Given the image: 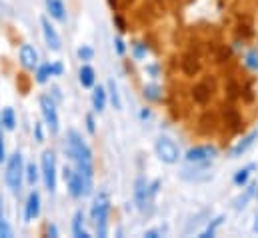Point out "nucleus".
<instances>
[{"instance_id":"obj_26","label":"nucleus","mask_w":258,"mask_h":238,"mask_svg":"<svg viewBox=\"0 0 258 238\" xmlns=\"http://www.w3.org/2000/svg\"><path fill=\"white\" fill-rule=\"evenodd\" d=\"M254 188H256V186H254V184H250V186H248V188H246V192H244V194H242V196H240V198H238V200H236V208H242V206H246V202H248V200H250V196H252V194H254V192H256V190H254Z\"/></svg>"},{"instance_id":"obj_24","label":"nucleus","mask_w":258,"mask_h":238,"mask_svg":"<svg viewBox=\"0 0 258 238\" xmlns=\"http://www.w3.org/2000/svg\"><path fill=\"white\" fill-rule=\"evenodd\" d=\"M26 178H28L30 186L36 184V180H38V166L34 162H28V166H26Z\"/></svg>"},{"instance_id":"obj_12","label":"nucleus","mask_w":258,"mask_h":238,"mask_svg":"<svg viewBox=\"0 0 258 238\" xmlns=\"http://www.w3.org/2000/svg\"><path fill=\"white\" fill-rule=\"evenodd\" d=\"M46 10L54 20L66 22V8L62 0H46Z\"/></svg>"},{"instance_id":"obj_28","label":"nucleus","mask_w":258,"mask_h":238,"mask_svg":"<svg viewBox=\"0 0 258 238\" xmlns=\"http://www.w3.org/2000/svg\"><path fill=\"white\" fill-rule=\"evenodd\" d=\"M108 94H110V102L114 104V108H120V98H118V92H116V84L114 80L108 82Z\"/></svg>"},{"instance_id":"obj_11","label":"nucleus","mask_w":258,"mask_h":238,"mask_svg":"<svg viewBox=\"0 0 258 238\" xmlns=\"http://www.w3.org/2000/svg\"><path fill=\"white\" fill-rule=\"evenodd\" d=\"M20 64L26 70L38 68V52L34 50V46H30V44H22L20 46Z\"/></svg>"},{"instance_id":"obj_31","label":"nucleus","mask_w":258,"mask_h":238,"mask_svg":"<svg viewBox=\"0 0 258 238\" xmlns=\"http://www.w3.org/2000/svg\"><path fill=\"white\" fill-rule=\"evenodd\" d=\"M144 54H146V46L144 44H134V56L140 60Z\"/></svg>"},{"instance_id":"obj_37","label":"nucleus","mask_w":258,"mask_h":238,"mask_svg":"<svg viewBox=\"0 0 258 238\" xmlns=\"http://www.w3.org/2000/svg\"><path fill=\"white\" fill-rule=\"evenodd\" d=\"M62 74V64H52V76H60Z\"/></svg>"},{"instance_id":"obj_9","label":"nucleus","mask_w":258,"mask_h":238,"mask_svg":"<svg viewBox=\"0 0 258 238\" xmlns=\"http://www.w3.org/2000/svg\"><path fill=\"white\" fill-rule=\"evenodd\" d=\"M40 26H42V34H44L46 46H48L50 50L58 52V50H60V36H58V32H56V28L50 24L48 18H42V20H40Z\"/></svg>"},{"instance_id":"obj_40","label":"nucleus","mask_w":258,"mask_h":238,"mask_svg":"<svg viewBox=\"0 0 258 238\" xmlns=\"http://www.w3.org/2000/svg\"><path fill=\"white\" fill-rule=\"evenodd\" d=\"M254 232H258V216H256V222H254Z\"/></svg>"},{"instance_id":"obj_15","label":"nucleus","mask_w":258,"mask_h":238,"mask_svg":"<svg viewBox=\"0 0 258 238\" xmlns=\"http://www.w3.org/2000/svg\"><path fill=\"white\" fill-rule=\"evenodd\" d=\"M92 106L96 112H102L104 106H106V90L102 86H96L94 92H92Z\"/></svg>"},{"instance_id":"obj_21","label":"nucleus","mask_w":258,"mask_h":238,"mask_svg":"<svg viewBox=\"0 0 258 238\" xmlns=\"http://www.w3.org/2000/svg\"><path fill=\"white\" fill-rule=\"evenodd\" d=\"M8 236H12V228H10L8 222H6L4 206H2V198H0V238H8Z\"/></svg>"},{"instance_id":"obj_29","label":"nucleus","mask_w":258,"mask_h":238,"mask_svg":"<svg viewBox=\"0 0 258 238\" xmlns=\"http://www.w3.org/2000/svg\"><path fill=\"white\" fill-rule=\"evenodd\" d=\"M92 56H94V50L90 46H80L78 48V58L80 60H92Z\"/></svg>"},{"instance_id":"obj_6","label":"nucleus","mask_w":258,"mask_h":238,"mask_svg":"<svg viewBox=\"0 0 258 238\" xmlns=\"http://www.w3.org/2000/svg\"><path fill=\"white\" fill-rule=\"evenodd\" d=\"M40 110H42V116H44L48 130L52 134H56L58 132V112H56L54 100L50 96H40Z\"/></svg>"},{"instance_id":"obj_13","label":"nucleus","mask_w":258,"mask_h":238,"mask_svg":"<svg viewBox=\"0 0 258 238\" xmlns=\"http://www.w3.org/2000/svg\"><path fill=\"white\" fill-rule=\"evenodd\" d=\"M254 140H256V132H250L248 136H244V138H242V140H240V142H238V144L232 148L230 156H232V158H238L240 154H244V152H246V150H248V148L254 144Z\"/></svg>"},{"instance_id":"obj_41","label":"nucleus","mask_w":258,"mask_h":238,"mask_svg":"<svg viewBox=\"0 0 258 238\" xmlns=\"http://www.w3.org/2000/svg\"><path fill=\"white\" fill-rule=\"evenodd\" d=\"M256 196H258V190H256Z\"/></svg>"},{"instance_id":"obj_17","label":"nucleus","mask_w":258,"mask_h":238,"mask_svg":"<svg viewBox=\"0 0 258 238\" xmlns=\"http://www.w3.org/2000/svg\"><path fill=\"white\" fill-rule=\"evenodd\" d=\"M192 96L198 104H206L210 100V90H208L206 84H196L192 90Z\"/></svg>"},{"instance_id":"obj_10","label":"nucleus","mask_w":258,"mask_h":238,"mask_svg":"<svg viewBox=\"0 0 258 238\" xmlns=\"http://www.w3.org/2000/svg\"><path fill=\"white\" fill-rule=\"evenodd\" d=\"M40 214V194L36 190H32L28 194V200H26V206H24V220L30 222L34 220L36 216Z\"/></svg>"},{"instance_id":"obj_8","label":"nucleus","mask_w":258,"mask_h":238,"mask_svg":"<svg viewBox=\"0 0 258 238\" xmlns=\"http://www.w3.org/2000/svg\"><path fill=\"white\" fill-rule=\"evenodd\" d=\"M64 180H66V184H68V192H70L74 198L84 196V182H82V176H80L78 168L64 166Z\"/></svg>"},{"instance_id":"obj_19","label":"nucleus","mask_w":258,"mask_h":238,"mask_svg":"<svg viewBox=\"0 0 258 238\" xmlns=\"http://www.w3.org/2000/svg\"><path fill=\"white\" fill-rule=\"evenodd\" d=\"M256 168V164H248V166H244V168H240L236 174H234V184H238V186H242V184H246V180L250 176V172Z\"/></svg>"},{"instance_id":"obj_35","label":"nucleus","mask_w":258,"mask_h":238,"mask_svg":"<svg viewBox=\"0 0 258 238\" xmlns=\"http://www.w3.org/2000/svg\"><path fill=\"white\" fill-rule=\"evenodd\" d=\"M114 44H116V52H118V54H124V50H126V48H124V42H122L120 38H116Z\"/></svg>"},{"instance_id":"obj_1","label":"nucleus","mask_w":258,"mask_h":238,"mask_svg":"<svg viewBox=\"0 0 258 238\" xmlns=\"http://www.w3.org/2000/svg\"><path fill=\"white\" fill-rule=\"evenodd\" d=\"M66 154L72 158L74 164H92V150L82 140V136L76 130H70L66 134Z\"/></svg>"},{"instance_id":"obj_16","label":"nucleus","mask_w":258,"mask_h":238,"mask_svg":"<svg viewBox=\"0 0 258 238\" xmlns=\"http://www.w3.org/2000/svg\"><path fill=\"white\" fill-rule=\"evenodd\" d=\"M78 78H80V84H82V86H86V88L94 86V80H96V76H94V68L88 66V64H84V66L80 68Z\"/></svg>"},{"instance_id":"obj_23","label":"nucleus","mask_w":258,"mask_h":238,"mask_svg":"<svg viewBox=\"0 0 258 238\" xmlns=\"http://www.w3.org/2000/svg\"><path fill=\"white\" fill-rule=\"evenodd\" d=\"M222 220H224V216H216V218L212 220V224H208V228L200 234V238H212L214 236V232H216V228L222 224Z\"/></svg>"},{"instance_id":"obj_5","label":"nucleus","mask_w":258,"mask_h":238,"mask_svg":"<svg viewBox=\"0 0 258 238\" xmlns=\"http://www.w3.org/2000/svg\"><path fill=\"white\" fill-rule=\"evenodd\" d=\"M156 154H158V158H160L162 162H166V164H174V162H178V158H180L178 146H176L170 138H166V136H162V138L156 140Z\"/></svg>"},{"instance_id":"obj_14","label":"nucleus","mask_w":258,"mask_h":238,"mask_svg":"<svg viewBox=\"0 0 258 238\" xmlns=\"http://www.w3.org/2000/svg\"><path fill=\"white\" fill-rule=\"evenodd\" d=\"M72 234L76 238H88L90 234L86 232V228H84V214L78 210L76 214H74V220H72Z\"/></svg>"},{"instance_id":"obj_20","label":"nucleus","mask_w":258,"mask_h":238,"mask_svg":"<svg viewBox=\"0 0 258 238\" xmlns=\"http://www.w3.org/2000/svg\"><path fill=\"white\" fill-rule=\"evenodd\" d=\"M48 76H52V64H42L36 68V82L44 84L48 80Z\"/></svg>"},{"instance_id":"obj_3","label":"nucleus","mask_w":258,"mask_h":238,"mask_svg":"<svg viewBox=\"0 0 258 238\" xmlns=\"http://www.w3.org/2000/svg\"><path fill=\"white\" fill-rule=\"evenodd\" d=\"M26 174V168H24V162H22V154L20 152H14L8 162H6V172H4V180L8 184V188L18 194L20 188H22V178Z\"/></svg>"},{"instance_id":"obj_38","label":"nucleus","mask_w":258,"mask_h":238,"mask_svg":"<svg viewBox=\"0 0 258 238\" xmlns=\"http://www.w3.org/2000/svg\"><path fill=\"white\" fill-rule=\"evenodd\" d=\"M228 120H230L232 126H236V124H238V114H236V112H228Z\"/></svg>"},{"instance_id":"obj_4","label":"nucleus","mask_w":258,"mask_h":238,"mask_svg":"<svg viewBox=\"0 0 258 238\" xmlns=\"http://www.w3.org/2000/svg\"><path fill=\"white\" fill-rule=\"evenodd\" d=\"M40 168H42V178H44L46 190L48 192H54L56 190V156H54L52 150H46L42 154Z\"/></svg>"},{"instance_id":"obj_32","label":"nucleus","mask_w":258,"mask_h":238,"mask_svg":"<svg viewBox=\"0 0 258 238\" xmlns=\"http://www.w3.org/2000/svg\"><path fill=\"white\" fill-rule=\"evenodd\" d=\"M6 160V146H4V136L0 134V162Z\"/></svg>"},{"instance_id":"obj_2","label":"nucleus","mask_w":258,"mask_h":238,"mask_svg":"<svg viewBox=\"0 0 258 238\" xmlns=\"http://www.w3.org/2000/svg\"><path fill=\"white\" fill-rule=\"evenodd\" d=\"M108 212H110V198L106 192H98L92 202V224L100 238L108 232Z\"/></svg>"},{"instance_id":"obj_25","label":"nucleus","mask_w":258,"mask_h":238,"mask_svg":"<svg viewBox=\"0 0 258 238\" xmlns=\"http://www.w3.org/2000/svg\"><path fill=\"white\" fill-rule=\"evenodd\" d=\"M244 64L250 70H258V50H248L246 56H244Z\"/></svg>"},{"instance_id":"obj_27","label":"nucleus","mask_w":258,"mask_h":238,"mask_svg":"<svg viewBox=\"0 0 258 238\" xmlns=\"http://www.w3.org/2000/svg\"><path fill=\"white\" fill-rule=\"evenodd\" d=\"M144 96L148 100H158L160 98V88L154 86V84H148V86H144Z\"/></svg>"},{"instance_id":"obj_30","label":"nucleus","mask_w":258,"mask_h":238,"mask_svg":"<svg viewBox=\"0 0 258 238\" xmlns=\"http://www.w3.org/2000/svg\"><path fill=\"white\" fill-rule=\"evenodd\" d=\"M166 232V228H154V230H146L144 232V236L146 238H158V236H162Z\"/></svg>"},{"instance_id":"obj_42","label":"nucleus","mask_w":258,"mask_h":238,"mask_svg":"<svg viewBox=\"0 0 258 238\" xmlns=\"http://www.w3.org/2000/svg\"><path fill=\"white\" fill-rule=\"evenodd\" d=\"M0 114H2V112H0Z\"/></svg>"},{"instance_id":"obj_34","label":"nucleus","mask_w":258,"mask_h":238,"mask_svg":"<svg viewBox=\"0 0 258 238\" xmlns=\"http://www.w3.org/2000/svg\"><path fill=\"white\" fill-rule=\"evenodd\" d=\"M114 22H116V26H118V30H120V32H124V30H126V26H124V20H122L118 14L114 16Z\"/></svg>"},{"instance_id":"obj_18","label":"nucleus","mask_w":258,"mask_h":238,"mask_svg":"<svg viewBox=\"0 0 258 238\" xmlns=\"http://www.w3.org/2000/svg\"><path fill=\"white\" fill-rule=\"evenodd\" d=\"M0 124L6 128V130H14L16 126V116H14V110L12 108H4L2 114H0Z\"/></svg>"},{"instance_id":"obj_39","label":"nucleus","mask_w":258,"mask_h":238,"mask_svg":"<svg viewBox=\"0 0 258 238\" xmlns=\"http://www.w3.org/2000/svg\"><path fill=\"white\" fill-rule=\"evenodd\" d=\"M34 132H36V140H38V142H42V128H40V124H36V126H34Z\"/></svg>"},{"instance_id":"obj_22","label":"nucleus","mask_w":258,"mask_h":238,"mask_svg":"<svg viewBox=\"0 0 258 238\" xmlns=\"http://www.w3.org/2000/svg\"><path fill=\"white\" fill-rule=\"evenodd\" d=\"M182 66H184V72H186L188 76H194V74L200 70V64H198V60L192 58V56H186V58L182 60Z\"/></svg>"},{"instance_id":"obj_33","label":"nucleus","mask_w":258,"mask_h":238,"mask_svg":"<svg viewBox=\"0 0 258 238\" xmlns=\"http://www.w3.org/2000/svg\"><path fill=\"white\" fill-rule=\"evenodd\" d=\"M86 128H88L90 134H94V118H92V114L86 116Z\"/></svg>"},{"instance_id":"obj_36","label":"nucleus","mask_w":258,"mask_h":238,"mask_svg":"<svg viewBox=\"0 0 258 238\" xmlns=\"http://www.w3.org/2000/svg\"><path fill=\"white\" fill-rule=\"evenodd\" d=\"M46 234H48V236H52V238L58 236V230H56V226H54V224H48V228H46Z\"/></svg>"},{"instance_id":"obj_7","label":"nucleus","mask_w":258,"mask_h":238,"mask_svg":"<svg viewBox=\"0 0 258 238\" xmlns=\"http://www.w3.org/2000/svg\"><path fill=\"white\" fill-rule=\"evenodd\" d=\"M216 148L214 146H194V148H190L188 152H186V162L188 164H206V162H210L214 156H216Z\"/></svg>"}]
</instances>
